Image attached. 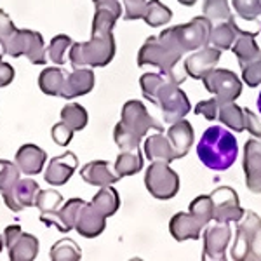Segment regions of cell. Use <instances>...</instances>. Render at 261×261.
<instances>
[{"label": "cell", "mask_w": 261, "mask_h": 261, "mask_svg": "<svg viewBox=\"0 0 261 261\" xmlns=\"http://www.w3.org/2000/svg\"><path fill=\"white\" fill-rule=\"evenodd\" d=\"M122 16V4H101L96 6L92 18V32L89 42H73L70 47V63L73 68H101L115 56L113 27Z\"/></svg>", "instance_id": "1"}, {"label": "cell", "mask_w": 261, "mask_h": 261, "mask_svg": "<svg viewBox=\"0 0 261 261\" xmlns=\"http://www.w3.org/2000/svg\"><path fill=\"white\" fill-rule=\"evenodd\" d=\"M187 70L178 65L171 73H145L140 79L143 96L151 103L159 105L164 115V122L174 124L190 113L192 105L188 96L179 89L185 82Z\"/></svg>", "instance_id": "2"}, {"label": "cell", "mask_w": 261, "mask_h": 261, "mask_svg": "<svg viewBox=\"0 0 261 261\" xmlns=\"http://www.w3.org/2000/svg\"><path fill=\"white\" fill-rule=\"evenodd\" d=\"M197 155L207 169H230L239 157L237 138L221 125H211L202 134L199 145H197Z\"/></svg>", "instance_id": "3"}, {"label": "cell", "mask_w": 261, "mask_h": 261, "mask_svg": "<svg viewBox=\"0 0 261 261\" xmlns=\"http://www.w3.org/2000/svg\"><path fill=\"white\" fill-rule=\"evenodd\" d=\"M150 129L162 133V125L146 112V107L138 99H130L122 107L120 122L113 129V140L120 150L140 148V143Z\"/></svg>", "instance_id": "4"}, {"label": "cell", "mask_w": 261, "mask_h": 261, "mask_svg": "<svg viewBox=\"0 0 261 261\" xmlns=\"http://www.w3.org/2000/svg\"><path fill=\"white\" fill-rule=\"evenodd\" d=\"M213 32V21L207 19L205 16H197L190 23L178 24L164 30L159 39L169 44L176 53L183 56L185 53L190 50H199L205 45H209Z\"/></svg>", "instance_id": "5"}, {"label": "cell", "mask_w": 261, "mask_h": 261, "mask_svg": "<svg viewBox=\"0 0 261 261\" xmlns=\"http://www.w3.org/2000/svg\"><path fill=\"white\" fill-rule=\"evenodd\" d=\"M233 259H261V218L246 211L239 220L235 242L231 246Z\"/></svg>", "instance_id": "6"}, {"label": "cell", "mask_w": 261, "mask_h": 261, "mask_svg": "<svg viewBox=\"0 0 261 261\" xmlns=\"http://www.w3.org/2000/svg\"><path fill=\"white\" fill-rule=\"evenodd\" d=\"M181 54L176 53L169 44H166L159 37H150L141 45L138 53V66L151 65L161 70V73H171L179 65Z\"/></svg>", "instance_id": "7"}, {"label": "cell", "mask_w": 261, "mask_h": 261, "mask_svg": "<svg viewBox=\"0 0 261 261\" xmlns=\"http://www.w3.org/2000/svg\"><path fill=\"white\" fill-rule=\"evenodd\" d=\"M145 185L150 195L161 200H169L179 192V176L164 161H153L145 174Z\"/></svg>", "instance_id": "8"}, {"label": "cell", "mask_w": 261, "mask_h": 261, "mask_svg": "<svg viewBox=\"0 0 261 261\" xmlns=\"http://www.w3.org/2000/svg\"><path fill=\"white\" fill-rule=\"evenodd\" d=\"M4 53L12 58L27 56L33 65H45V45L39 32L33 30H16L12 39L4 45Z\"/></svg>", "instance_id": "9"}, {"label": "cell", "mask_w": 261, "mask_h": 261, "mask_svg": "<svg viewBox=\"0 0 261 261\" xmlns=\"http://www.w3.org/2000/svg\"><path fill=\"white\" fill-rule=\"evenodd\" d=\"M204 87L220 101H235L242 92V82L231 70L214 68L202 79Z\"/></svg>", "instance_id": "10"}, {"label": "cell", "mask_w": 261, "mask_h": 261, "mask_svg": "<svg viewBox=\"0 0 261 261\" xmlns=\"http://www.w3.org/2000/svg\"><path fill=\"white\" fill-rule=\"evenodd\" d=\"M213 199V220L216 223H239L244 216V209L239 204V195L230 187H218L211 193Z\"/></svg>", "instance_id": "11"}, {"label": "cell", "mask_w": 261, "mask_h": 261, "mask_svg": "<svg viewBox=\"0 0 261 261\" xmlns=\"http://www.w3.org/2000/svg\"><path fill=\"white\" fill-rule=\"evenodd\" d=\"M40 192V187L33 179H19L12 188L2 192L6 205L14 213H19L24 207H33L37 202V195Z\"/></svg>", "instance_id": "12"}, {"label": "cell", "mask_w": 261, "mask_h": 261, "mask_svg": "<svg viewBox=\"0 0 261 261\" xmlns=\"http://www.w3.org/2000/svg\"><path fill=\"white\" fill-rule=\"evenodd\" d=\"M231 239L230 223H218L214 226H209L204 231V249L202 258L204 259H225L226 247Z\"/></svg>", "instance_id": "13"}, {"label": "cell", "mask_w": 261, "mask_h": 261, "mask_svg": "<svg viewBox=\"0 0 261 261\" xmlns=\"http://www.w3.org/2000/svg\"><path fill=\"white\" fill-rule=\"evenodd\" d=\"M221 60V49L214 47V45H205V47L199 49L197 53H193L192 56L187 58L185 61V70L187 75H190L192 79H204L211 70L216 68V65Z\"/></svg>", "instance_id": "14"}, {"label": "cell", "mask_w": 261, "mask_h": 261, "mask_svg": "<svg viewBox=\"0 0 261 261\" xmlns=\"http://www.w3.org/2000/svg\"><path fill=\"white\" fill-rule=\"evenodd\" d=\"M105 228H107V216L92 202H84L75 221V230L82 237L94 239L103 233Z\"/></svg>", "instance_id": "15"}, {"label": "cell", "mask_w": 261, "mask_h": 261, "mask_svg": "<svg viewBox=\"0 0 261 261\" xmlns=\"http://www.w3.org/2000/svg\"><path fill=\"white\" fill-rule=\"evenodd\" d=\"M244 172H246L247 190L261 193V143L249 140L244 146Z\"/></svg>", "instance_id": "16"}, {"label": "cell", "mask_w": 261, "mask_h": 261, "mask_svg": "<svg viewBox=\"0 0 261 261\" xmlns=\"http://www.w3.org/2000/svg\"><path fill=\"white\" fill-rule=\"evenodd\" d=\"M82 204H84L82 199H70L58 211L40 213V221L47 226H56L60 231H70L75 228V221H77Z\"/></svg>", "instance_id": "17"}, {"label": "cell", "mask_w": 261, "mask_h": 261, "mask_svg": "<svg viewBox=\"0 0 261 261\" xmlns=\"http://www.w3.org/2000/svg\"><path fill=\"white\" fill-rule=\"evenodd\" d=\"M204 223L193 213H178L171 218L169 221V231L172 235V239L178 242L183 241H197L200 239L202 230H204Z\"/></svg>", "instance_id": "18"}, {"label": "cell", "mask_w": 261, "mask_h": 261, "mask_svg": "<svg viewBox=\"0 0 261 261\" xmlns=\"http://www.w3.org/2000/svg\"><path fill=\"white\" fill-rule=\"evenodd\" d=\"M77 166H79L77 155L73 151H66V153L60 155V157H54L49 162L44 178L53 187H61V185H65L73 176Z\"/></svg>", "instance_id": "19"}, {"label": "cell", "mask_w": 261, "mask_h": 261, "mask_svg": "<svg viewBox=\"0 0 261 261\" xmlns=\"http://www.w3.org/2000/svg\"><path fill=\"white\" fill-rule=\"evenodd\" d=\"M94 84H96V77H94V71L91 68H73V71L68 73V77H66L61 98L71 99V98H77V96L87 94V92L94 89Z\"/></svg>", "instance_id": "20"}, {"label": "cell", "mask_w": 261, "mask_h": 261, "mask_svg": "<svg viewBox=\"0 0 261 261\" xmlns=\"http://www.w3.org/2000/svg\"><path fill=\"white\" fill-rule=\"evenodd\" d=\"M45 161H47V153L42 148H39L37 145H23L16 151V159H14L19 171L27 176L39 174L44 169Z\"/></svg>", "instance_id": "21"}, {"label": "cell", "mask_w": 261, "mask_h": 261, "mask_svg": "<svg viewBox=\"0 0 261 261\" xmlns=\"http://www.w3.org/2000/svg\"><path fill=\"white\" fill-rule=\"evenodd\" d=\"M167 138H169L172 148H174L176 159H183L190 151L195 136H193V127L190 122L181 119L174 122V124H171L169 130H167Z\"/></svg>", "instance_id": "22"}, {"label": "cell", "mask_w": 261, "mask_h": 261, "mask_svg": "<svg viewBox=\"0 0 261 261\" xmlns=\"http://www.w3.org/2000/svg\"><path fill=\"white\" fill-rule=\"evenodd\" d=\"M81 176L86 183L94 185V187H108L113 185L115 181H119L120 178L117 174H113L108 167V162L105 161H92L87 162L86 166L81 169Z\"/></svg>", "instance_id": "23"}, {"label": "cell", "mask_w": 261, "mask_h": 261, "mask_svg": "<svg viewBox=\"0 0 261 261\" xmlns=\"http://www.w3.org/2000/svg\"><path fill=\"white\" fill-rule=\"evenodd\" d=\"M145 155L148 161H164L171 164L176 161V153L172 148L171 141L164 134H151L150 138L145 140Z\"/></svg>", "instance_id": "24"}, {"label": "cell", "mask_w": 261, "mask_h": 261, "mask_svg": "<svg viewBox=\"0 0 261 261\" xmlns=\"http://www.w3.org/2000/svg\"><path fill=\"white\" fill-rule=\"evenodd\" d=\"M231 53L237 56L239 65L241 66L252 60H256V58H259L261 50L258 47V44H256V33L241 30L237 40H235L233 45H231Z\"/></svg>", "instance_id": "25"}, {"label": "cell", "mask_w": 261, "mask_h": 261, "mask_svg": "<svg viewBox=\"0 0 261 261\" xmlns=\"http://www.w3.org/2000/svg\"><path fill=\"white\" fill-rule=\"evenodd\" d=\"M239 33H241V28L237 27L235 19H226V21H221L220 24L213 27V32H211V40L209 44H213L214 47L225 50V49H231L233 42L237 40Z\"/></svg>", "instance_id": "26"}, {"label": "cell", "mask_w": 261, "mask_h": 261, "mask_svg": "<svg viewBox=\"0 0 261 261\" xmlns=\"http://www.w3.org/2000/svg\"><path fill=\"white\" fill-rule=\"evenodd\" d=\"M39 239L32 233H21L14 246L9 247V258L14 261H32L39 254Z\"/></svg>", "instance_id": "27"}, {"label": "cell", "mask_w": 261, "mask_h": 261, "mask_svg": "<svg viewBox=\"0 0 261 261\" xmlns=\"http://www.w3.org/2000/svg\"><path fill=\"white\" fill-rule=\"evenodd\" d=\"M216 120H220L221 124L226 125V127L233 129L235 133L246 130V125H244V110L235 103V101H220Z\"/></svg>", "instance_id": "28"}, {"label": "cell", "mask_w": 261, "mask_h": 261, "mask_svg": "<svg viewBox=\"0 0 261 261\" xmlns=\"http://www.w3.org/2000/svg\"><path fill=\"white\" fill-rule=\"evenodd\" d=\"M68 73L61 68H44L39 75V87L47 96H61Z\"/></svg>", "instance_id": "29"}, {"label": "cell", "mask_w": 261, "mask_h": 261, "mask_svg": "<svg viewBox=\"0 0 261 261\" xmlns=\"http://www.w3.org/2000/svg\"><path fill=\"white\" fill-rule=\"evenodd\" d=\"M143 169V155L140 148L134 150H120V155L115 161V174L119 178L136 174Z\"/></svg>", "instance_id": "30"}, {"label": "cell", "mask_w": 261, "mask_h": 261, "mask_svg": "<svg viewBox=\"0 0 261 261\" xmlns=\"http://www.w3.org/2000/svg\"><path fill=\"white\" fill-rule=\"evenodd\" d=\"M92 204L99 209L101 213L105 214L107 218L113 216L120 207V197H119V192L108 185V187H101V190L96 193L94 199H92Z\"/></svg>", "instance_id": "31"}, {"label": "cell", "mask_w": 261, "mask_h": 261, "mask_svg": "<svg viewBox=\"0 0 261 261\" xmlns=\"http://www.w3.org/2000/svg\"><path fill=\"white\" fill-rule=\"evenodd\" d=\"M172 18V12L167 6H164L161 0H150L146 2V9L145 14H143V19L145 23L151 28H159L162 24L169 23Z\"/></svg>", "instance_id": "32"}, {"label": "cell", "mask_w": 261, "mask_h": 261, "mask_svg": "<svg viewBox=\"0 0 261 261\" xmlns=\"http://www.w3.org/2000/svg\"><path fill=\"white\" fill-rule=\"evenodd\" d=\"M61 120L65 122V124H68L73 130H82L87 125L89 115H87L86 108L81 107V105L70 103V105H66V107H63Z\"/></svg>", "instance_id": "33"}, {"label": "cell", "mask_w": 261, "mask_h": 261, "mask_svg": "<svg viewBox=\"0 0 261 261\" xmlns=\"http://www.w3.org/2000/svg\"><path fill=\"white\" fill-rule=\"evenodd\" d=\"M50 259H56V261H63V259H81L82 258V251L81 247L77 246V242L71 241V239H61L50 247Z\"/></svg>", "instance_id": "34"}, {"label": "cell", "mask_w": 261, "mask_h": 261, "mask_svg": "<svg viewBox=\"0 0 261 261\" xmlns=\"http://www.w3.org/2000/svg\"><path fill=\"white\" fill-rule=\"evenodd\" d=\"M204 16L207 19H211L213 23H221V21L231 19V9L226 0H204V6H202Z\"/></svg>", "instance_id": "35"}, {"label": "cell", "mask_w": 261, "mask_h": 261, "mask_svg": "<svg viewBox=\"0 0 261 261\" xmlns=\"http://www.w3.org/2000/svg\"><path fill=\"white\" fill-rule=\"evenodd\" d=\"M71 44V37L68 35H56L53 40H50L49 47L45 49L47 50V58L54 65H63L65 63V56H66V50H70Z\"/></svg>", "instance_id": "36"}, {"label": "cell", "mask_w": 261, "mask_h": 261, "mask_svg": "<svg viewBox=\"0 0 261 261\" xmlns=\"http://www.w3.org/2000/svg\"><path fill=\"white\" fill-rule=\"evenodd\" d=\"M190 213L195 214L199 220L207 226V223L213 220V199L211 195H200L190 202Z\"/></svg>", "instance_id": "37"}, {"label": "cell", "mask_w": 261, "mask_h": 261, "mask_svg": "<svg viewBox=\"0 0 261 261\" xmlns=\"http://www.w3.org/2000/svg\"><path fill=\"white\" fill-rule=\"evenodd\" d=\"M231 6L246 21H256L261 16V0H231Z\"/></svg>", "instance_id": "38"}, {"label": "cell", "mask_w": 261, "mask_h": 261, "mask_svg": "<svg viewBox=\"0 0 261 261\" xmlns=\"http://www.w3.org/2000/svg\"><path fill=\"white\" fill-rule=\"evenodd\" d=\"M19 167L16 166V162L2 161L0 159V193L7 188H12L16 183L21 179L19 178Z\"/></svg>", "instance_id": "39"}, {"label": "cell", "mask_w": 261, "mask_h": 261, "mask_svg": "<svg viewBox=\"0 0 261 261\" xmlns=\"http://www.w3.org/2000/svg\"><path fill=\"white\" fill-rule=\"evenodd\" d=\"M61 202L63 197L58 190H40L37 195L35 207H39L40 213H53L60 209Z\"/></svg>", "instance_id": "40"}, {"label": "cell", "mask_w": 261, "mask_h": 261, "mask_svg": "<svg viewBox=\"0 0 261 261\" xmlns=\"http://www.w3.org/2000/svg\"><path fill=\"white\" fill-rule=\"evenodd\" d=\"M242 81L249 87H258L261 84V56L241 66Z\"/></svg>", "instance_id": "41"}, {"label": "cell", "mask_w": 261, "mask_h": 261, "mask_svg": "<svg viewBox=\"0 0 261 261\" xmlns=\"http://www.w3.org/2000/svg\"><path fill=\"white\" fill-rule=\"evenodd\" d=\"M73 133L75 130L70 127L68 124H65V122H58V124L53 125V129H50V136H53V140L56 145L60 146H66L70 145L71 138H73Z\"/></svg>", "instance_id": "42"}, {"label": "cell", "mask_w": 261, "mask_h": 261, "mask_svg": "<svg viewBox=\"0 0 261 261\" xmlns=\"http://www.w3.org/2000/svg\"><path fill=\"white\" fill-rule=\"evenodd\" d=\"M146 9V0H124V19H143Z\"/></svg>", "instance_id": "43"}, {"label": "cell", "mask_w": 261, "mask_h": 261, "mask_svg": "<svg viewBox=\"0 0 261 261\" xmlns=\"http://www.w3.org/2000/svg\"><path fill=\"white\" fill-rule=\"evenodd\" d=\"M218 107H220V101L216 98H211V99H205V101H199L193 108V112L197 115H202L205 117L207 120H216L218 119Z\"/></svg>", "instance_id": "44"}, {"label": "cell", "mask_w": 261, "mask_h": 261, "mask_svg": "<svg viewBox=\"0 0 261 261\" xmlns=\"http://www.w3.org/2000/svg\"><path fill=\"white\" fill-rule=\"evenodd\" d=\"M244 125L254 138H261V122L251 110H244Z\"/></svg>", "instance_id": "45"}, {"label": "cell", "mask_w": 261, "mask_h": 261, "mask_svg": "<svg viewBox=\"0 0 261 261\" xmlns=\"http://www.w3.org/2000/svg\"><path fill=\"white\" fill-rule=\"evenodd\" d=\"M21 233H23V230H21L19 225H11V226H7V228L4 230V242H6L7 249L14 246V242L18 241V237Z\"/></svg>", "instance_id": "46"}, {"label": "cell", "mask_w": 261, "mask_h": 261, "mask_svg": "<svg viewBox=\"0 0 261 261\" xmlns=\"http://www.w3.org/2000/svg\"><path fill=\"white\" fill-rule=\"evenodd\" d=\"M14 81V68L9 63H0V87H6Z\"/></svg>", "instance_id": "47"}, {"label": "cell", "mask_w": 261, "mask_h": 261, "mask_svg": "<svg viewBox=\"0 0 261 261\" xmlns=\"http://www.w3.org/2000/svg\"><path fill=\"white\" fill-rule=\"evenodd\" d=\"M178 2L181 4V6L192 7V6H195V2H197V0H178Z\"/></svg>", "instance_id": "48"}, {"label": "cell", "mask_w": 261, "mask_h": 261, "mask_svg": "<svg viewBox=\"0 0 261 261\" xmlns=\"http://www.w3.org/2000/svg\"><path fill=\"white\" fill-rule=\"evenodd\" d=\"M94 6H101V4H112V2H117V0H92Z\"/></svg>", "instance_id": "49"}, {"label": "cell", "mask_w": 261, "mask_h": 261, "mask_svg": "<svg viewBox=\"0 0 261 261\" xmlns=\"http://www.w3.org/2000/svg\"><path fill=\"white\" fill-rule=\"evenodd\" d=\"M258 110L261 113V91H259V94H258Z\"/></svg>", "instance_id": "50"}, {"label": "cell", "mask_w": 261, "mask_h": 261, "mask_svg": "<svg viewBox=\"0 0 261 261\" xmlns=\"http://www.w3.org/2000/svg\"><path fill=\"white\" fill-rule=\"evenodd\" d=\"M4 244H6V242H4V237H2V235H0V252H2V247H4Z\"/></svg>", "instance_id": "51"}, {"label": "cell", "mask_w": 261, "mask_h": 261, "mask_svg": "<svg viewBox=\"0 0 261 261\" xmlns=\"http://www.w3.org/2000/svg\"><path fill=\"white\" fill-rule=\"evenodd\" d=\"M2 54H4V49H2V45H0V63H2Z\"/></svg>", "instance_id": "52"}]
</instances>
